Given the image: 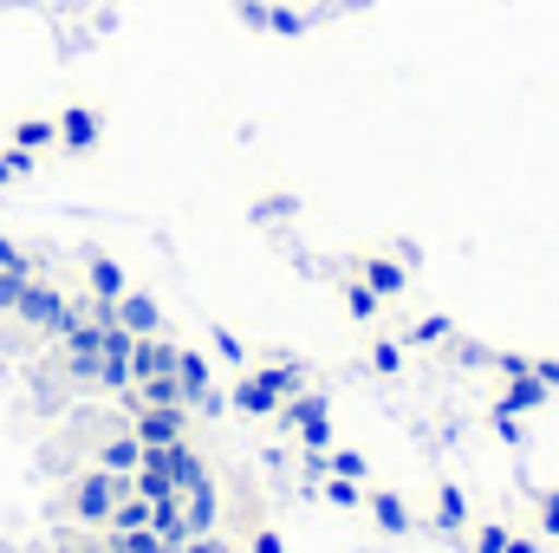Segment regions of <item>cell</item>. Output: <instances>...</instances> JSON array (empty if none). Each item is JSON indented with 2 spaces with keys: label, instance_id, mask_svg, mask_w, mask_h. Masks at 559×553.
Returning <instances> with one entry per match:
<instances>
[{
  "label": "cell",
  "instance_id": "obj_1",
  "mask_svg": "<svg viewBox=\"0 0 559 553\" xmlns=\"http://www.w3.org/2000/svg\"><path fill=\"white\" fill-rule=\"evenodd\" d=\"M417 268H423V255H417V242H404V235H391L384 248H358V255H352V274L365 280L384 306H397V299L411 293Z\"/></svg>",
  "mask_w": 559,
  "mask_h": 553
},
{
  "label": "cell",
  "instance_id": "obj_9",
  "mask_svg": "<svg viewBox=\"0 0 559 553\" xmlns=\"http://www.w3.org/2000/svg\"><path fill=\"white\" fill-rule=\"evenodd\" d=\"M52 125H59V143H66L72 156H85V150H98V138H105V118H98L92 105H66V111H59Z\"/></svg>",
  "mask_w": 559,
  "mask_h": 553
},
{
  "label": "cell",
  "instance_id": "obj_19",
  "mask_svg": "<svg viewBox=\"0 0 559 553\" xmlns=\"http://www.w3.org/2000/svg\"><path fill=\"white\" fill-rule=\"evenodd\" d=\"M442 358H449V365H462V372H495V345H481V339H462V332L442 345Z\"/></svg>",
  "mask_w": 559,
  "mask_h": 553
},
{
  "label": "cell",
  "instance_id": "obj_29",
  "mask_svg": "<svg viewBox=\"0 0 559 553\" xmlns=\"http://www.w3.org/2000/svg\"><path fill=\"white\" fill-rule=\"evenodd\" d=\"M534 378H540V385L559 398V358H554V352H534Z\"/></svg>",
  "mask_w": 559,
  "mask_h": 553
},
{
  "label": "cell",
  "instance_id": "obj_30",
  "mask_svg": "<svg viewBox=\"0 0 559 553\" xmlns=\"http://www.w3.org/2000/svg\"><path fill=\"white\" fill-rule=\"evenodd\" d=\"M508 553H547V541L534 528H508Z\"/></svg>",
  "mask_w": 559,
  "mask_h": 553
},
{
  "label": "cell",
  "instance_id": "obj_8",
  "mask_svg": "<svg viewBox=\"0 0 559 553\" xmlns=\"http://www.w3.org/2000/svg\"><path fill=\"white\" fill-rule=\"evenodd\" d=\"M131 436H138L143 449L182 443V436H189V411H163V404H138V411H131Z\"/></svg>",
  "mask_w": 559,
  "mask_h": 553
},
{
  "label": "cell",
  "instance_id": "obj_5",
  "mask_svg": "<svg viewBox=\"0 0 559 553\" xmlns=\"http://www.w3.org/2000/svg\"><path fill=\"white\" fill-rule=\"evenodd\" d=\"M13 319H20V326H33V332H52V339H59V332L72 326V306H66V293H59V286H46V280L33 274L26 286H20Z\"/></svg>",
  "mask_w": 559,
  "mask_h": 553
},
{
  "label": "cell",
  "instance_id": "obj_32",
  "mask_svg": "<svg viewBox=\"0 0 559 553\" xmlns=\"http://www.w3.org/2000/svg\"><path fill=\"white\" fill-rule=\"evenodd\" d=\"M176 553H235L228 541H215V534H195V541H182Z\"/></svg>",
  "mask_w": 559,
  "mask_h": 553
},
{
  "label": "cell",
  "instance_id": "obj_18",
  "mask_svg": "<svg viewBox=\"0 0 559 553\" xmlns=\"http://www.w3.org/2000/svg\"><path fill=\"white\" fill-rule=\"evenodd\" d=\"M7 143H13V150H26V156H39V150H52V143H59V125H52V118H20V125L7 131Z\"/></svg>",
  "mask_w": 559,
  "mask_h": 553
},
{
  "label": "cell",
  "instance_id": "obj_24",
  "mask_svg": "<svg viewBox=\"0 0 559 553\" xmlns=\"http://www.w3.org/2000/svg\"><path fill=\"white\" fill-rule=\"evenodd\" d=\"M488 430H495L501 443H514V449L527 443V416H521V411H508V404H495V411H488Z\"/></svg>",
  "mask_w": 559,
  "mask_h": 553
},
{
  "label": "cell",
  "instance_id": "obj_12",
  "mask_svg": "<svg viewBox=\"0 0 559 553\" xmlns=\"http://www.w3.org/2000/svg\"><path fill=\"white\" fill-rule=\"evenodd\" d=\"M397 339H404V352H442V345L455 339V319H449V313H423V319H411Z\"/></svg>",
  "mask_w": 559,
  "mask_h": 553
},
{
  "label": "cell",
  "instance_id": "obj_2",
  "mask_svg": "<svg viewBox=\"0 0 559 553\" xmlns=\"http://www.w3.org/2000/svg\"><path fill=\"white\" fill-rule=\"evenodd\" d=\"M280 430L299 443V449H332V404H325V391L319 385H306V391H293L274 416Z\"/></svg>",
  "mask_w": 559,
  "mask_h": 553
},
{
  "label": "cell",
  "instance_id": "obj_25",
  "mask_svg": "<svg viewBox=\"0 0 559 553\" xmlns=\"http://www.w3.org/2000/svg\"><path fill=\"white\" fill-rule=\"evenodd\" d=\"M293 209H299V202H293V196L280 189V196H267V202H254V222H267V228H280V222H286Z\"/></svg>",
  "mask_w": 559,
  "mask_h": 553
},
{
  "label": "cell",
  "instance_id": "obj_11",
  "mask_svg": "<svg viewBox=\"0 0 559 553\" xmlns=\"http://www.w3.org/2000/svg\"><path fill=\"white\" fill-rule=\"evenodd\" d=\"M118 326H124L131 339H156V332H163V306H156L150 293H138V286H131V293L118 299Z\"/></svg>",
  "mask_w": 559,
  "mask_h": 553
},
{
  "label": "cell",
  "instance_id": "obj_14",
  "mask_svg": "<svg viewBox=\"0 0 559 553\" xmlns=\"http://www.w3.org/2000/svg\"><path fill=\"white\" fill-rule=\"evenodd\" d=\"M306 495H319L338 515H358L365 508V482H345V475H306Z\"/></svg>",
  "mask_w": 559,
  "mask_h": 553
},
{
  "label": "cell",
  "instance_id": "obj_27",
  "mask_svg": "<svg viewBox=\"0 0 559 553\" xmlns=\"http://www.w3.org/2000/svg\"><path fill=\"white\" fill-rule=\"evenodd\" d=\"M26 169H33V156H26V150H13V143H7V150H0V183H20V176H26Z\"/></svg>",
  "mask_w": 559,
  "mask_h": 553
},
{
  "label": "cell",
  "instance_id": "obj_6",
  "mask_svg": "<svg viewBox=\"0 0 559 553\" xmlns=\"http://www.w3.org/2000/svg\"><path fill=\"white\" fill-rule=\"evenodd\" d=\"M176 385H182V404L202 416H222L228 411V398L215 391V365L202 358V352H189V345H176Z\"/></svg>",
  "mask_w": 559,
  "mask_h": 553
},
{
  "label": "cell",
  "instance_id": "obj_13",
  "mask_svg": "<svg viewBox=\"0 0 559 553\" xmlns=\"http://www.w3.org/2000/svg\"><path fill=\"white\" fill-rule=\"evenodd\" d=\"M404 365H411L404 339H391V332H371V339H365V372H371V378H404Z\"/></svg>",
  "mask_w": 559,
  "mask_h": 553
},
{
  "label": "cell",
  "instance_id": "obj_7",
  "mask_svg": "<svg viewBox=\"0 0 559 553\" xmlns=\"http://www.w3.org/2000/svg\"><path fill=\"white\" fill-rule=\"evenodd\" d=\"M468 528H475V502H468V489H462V482H436V495H429V534L462 541Z\"/></svg>",
  "mask_w": 559,
  "mask_h": 553
},
{
  "label": "cell",
  "instance_id": "obj_20",
  "mask_svg": "<svg viewBox=\"0 0 559 553\" xmlns=\"http://www.w3.org/2000/svg\"><path fill=\"white\" fill-rule=\"evenodd\" d=\"M547 548L559 541V489H534V521H527Z\"/></svg>",
  "mask_w": 559,
  "mask_h": 553
},
{
  "label": "cell",
  "instance_id": "obj_26",
  "mask_svg": "<svg viewBox=\"0 0 559 553\" xmlns=\"http://www.w3.org/2000/svg\"><path fill=\"white\" fill-rule=\"evenodd\" d=\"M0 274H33V255H26V248H13L7 235H0Z\"/></svg>",
  "mask_w": 559,
  "mask_h": 553
},
{
  "label": "cell",
  "instance_id": "obj_21",
  "mask_svg": "<svg viewBox=\"0 0 559 553\" xmlns=\"http://www.w3.org/2000/svg\"><path fill=\"white\" fill-rule=\"evenodd\" d=\"M143 528H150V502H143L138 489H131V495L111 508V534H143Z\"/></svg>",
  "mask_w": 559,
  "mask_h": 553
},
{
  "label": "cell",
  "instance_id": "obj_16",
  "mask_svg": "<svg viewBox=\"0 0 559 553\" xmlns=\"http://www.w3.org/2000/svg\"><path fill=\"white\" fill-rule=\"evenodd\" d=\"M338 299H345V313H352L358 326H378V319L391 313V306H384V299H378V293H371L358 274H352V268H345V280H338Z\"/></svg>",
  "mask_w": 559,
  "mask_h": 553
},
{
  "label": "cell",
  "instance_id": "obj_22",
  "mask_svg": "<svg viewBox=\"0 0 559 553\" xmlns=\"http://www.w3.org/2000/svg\"><path fill=\"white\" fill-rule=\"evenodd\" d=\"M209 345H215V358H222L228 372H248V365H254V352H248V345H241L228 326H215V332H209Z\"/></svg>",
  "mask_w": 559,
  "mask_h": 553
},
{
  "label": "cell",
  "instance_id": "obj_28",
  "mask_svg": "<svg viewBox=\"0 0 559 553\" xmlns=\"http://www.w3.org/2000/svg\"><path fill=\"white\" fill-rule=\"evenodd\" d=\"M248 553H286V541H280V528H267V521H261V528L248 534Z\"/></svg>",
  "mask_w": 559,
  "mask_h": 553
},
{
  "label": "cell",
  "instance_id": "obj_17",
  "mask_svg": "<svg viewBox=\"0 0 559 553\" xmlns=\"http://www.w3.org/2000/svg\"><path fill=\"white\" fill-rule=\"evenodd\" d=\"M98 469H111V475H138L143 469V443L131 436V430L105 436V443H98Z\"/></svg>",
  "mask_w": 559,
  "mask_h": 553
},
{
  "label": "cell",
  "instance_id": "obj_31",
  "mask_svg": "<svg viewBox=\"0 0 559 553\" xmlns=\"http://www.w3.org/2000/svg\"><path fill=\"white\" fill-rule=\"evenodd\" d=\"M33 274H0V313H13L20 306V286H26Z\"/></svg>",
  "mask_w": 559,
  "mask_h": 553
},
{
  "label": "cell",
  "instance_id": "obj_15",
  "mask_svg": "<svg viewBox=\"0 0 559 553\" xmlns=\"http://www.w3.org/2000/svg\"><path fill=\"white\" fill-rule=\"evenodd\" d=\"M85 286H92V299H105V306H118V299L131 293V280H124V268H118L111 255H92V261H85Z\"/></svg>",
  "mask_w": 559,
  "mask_h": 553
},
{
  "label": "cell",
  "instance_id": "obj_10",
  "mask_svg": "<svg viewBox=\"0 0 559 553\" xmlns=\"http://www.w3.org/2000/svg\"><path fill=\"white\" fill-rule=\"evenodd\" d=\"M182 521H189V534H215V521H222V489H215V475L195 482V489H182Z\"/></svg>",
  "mask_w": 559,
  "mask_h": 553
},
{
  "label": "cell",
  "instance_id": "obj_3",
  "mask_svg": "<svg viewBox=\"0 0 559 553\" xmlns=\"http://www.w3.org/2000/svg\"><path fill=\"white\" fill-rule=\"evenodd\" d=\"M131 495V475H111V469H85L72 482V521L85 528H111V508Z\"/></svg>",
  "mask_w": 559,
  "mask_h": 553
},
{
  "label": "cell",
  "instance_id": "obj_23",
  "mask_svg": "<svg viewBox=\"0 0 559 553\" xmlns=\"http://www.w3.org/2000/svg\"><path fill=\"white\" fill-rule=\"evenodd\" d=\"M462 548L468 553H508V521H475V528L462 534Z\"/></svg>",
  "mask_w": 559,
  "mask_h": 553
},
{
  "label": "cell",
  "instance_id": "obj_4",
  "mask_svg": "<svg viewBox=\"0 0 559 553\" xmlns=\"http://www.w3.org/2000/svg\"><path fill=\"white\" fill-rule=\"evenodd\" d=\"M358 515L371 521L378 541H411V534H417V508H411L404 489H391V482H365V508H358Z\"/></svg>",
  "mask_w": 559,
  "mask_h": 553
}]
</instances>
